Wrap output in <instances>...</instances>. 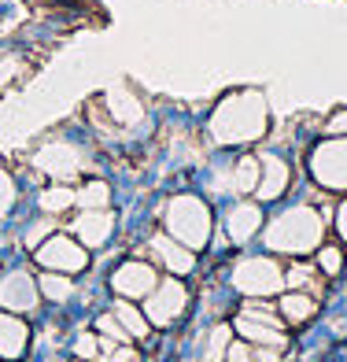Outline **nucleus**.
Segmentation results:
<instances>
[{
    "instance_id": "39448f33",
    "label": "nucleus",
    "mask_w": 347,
    "mask_h": 362,
    "mask_svg": "<svg viewBox=\"0 0 347 362\" xmlns=\"http://www.w3.org/2000/svg\"><path fill=\"white\" fill-rule=\"evenodd\" d=\"M229 281H233V288L240 296L259 300V296H277L285 288V270H281L277 259H270V255H247L233 267Z\"/></svg>"
},
{
    "instance_id": "f8f14e48",
    "label": "nucleus",
    "mask_w": 347,
    "mask_h": 362,
    "mask_svg": "<svg viewBox=\"0 0 347 362\" xmlns=\"http://www.w3.org/2000/svg\"><path fill=\"white\" fill-rule=\"evenodd\" d=\"M148 252H152V259H155L167 274H174V277H185V274H192V270H196V252H192V248H185L181 240H174V237L167 233V229L148 240Z\"/></svg>"
},
{
    "instance_id": "c85d7f7f",
    "label": "nucleus",
    "mask_w": 347,
    "mask_h": 362,
    "mask_svg": "<svg viewBox=\"0 0 347 362\" xmlns=\"http://www.w3.org/2000/svg\"><path fill=\"white\" fill-rule=\"evenodd\" d=\"M74 358H100V337L96 333H78L74 340Z\"/></svg>"
},
{
    "instance_id": "0eeeda50",
    "label": "nucleus",
    "mask_w": 347,
    "mask_h": 362,
    "mask_svg": "<svg viewBox=\"0 0 347 362\" xmlns=\"http://www.w3.org/2000/svg\"><path fill=\"white\" fill-rule=\"evenodd\" d=\"M34 259L37 267L52 270V274H81L89 270V248L81 244L74 233H52L48 240H41L34 248Z\"/></svg>"
},
{
    "instance_id": "7ed1b4c3",
    "label": "nucleus",
    "mask_w": 347,
    "mask_h": 362,
    "mask_svg": "<svg viewBox=\"0 0 347 362\" xmlns=\"http://www.w3.org/2000/svg\"><path fill=\"white\" fill-rule=\"evenodd\" d=\"M163 229H167L174 240L185 244V248L200 252V248H207L211 229H214L211 207L200 200V196L181 192V196H174V200L167 204V211H163Z\"/></svg>"
},
{
    "instance_id": "ddd939ff",
    "label": "nucleus",
    "mask_w": 347,
    "mask_h": 362,
    "mask_svg": "<svg viewBox=\"0 0 347 362\" xmlns=\"http://www.w3.org/2000/svg\"><path fill=\"white\" fill-rule=\"evenodd\" d=\"M71 233L86 244L89 252L104 248V244L114 237V215L104 207V211H81V215L71 222Z\"/></svg>"
},
{
    "instance_id": "412c9836",
    "label": "nucleus",
    "mask_w": 347,
    "mask_h": 362,
    "mask_svg": "<svg viewBox=\"0 0 347 362\" xmlns=\"http://www.w3.org/2000/svg\"><path fill=\"white\" fill-rule=\"evenodd\" d=\"M285 285H288V288H300V292L310 288V296H322L325 274H322L318 267H307V262H292V267L285 270Z\"/></svg>"
},
{
    "instance_id": "bb28decb",
    "label": "nucleus",
    "mask_w": 347,
    "mask_h": 362,
    "mask_svg": "<svg viewBox=\"0 0 347 362\" xmlns=\"http://www.w3.org/2000/svg\"><path fill=\"white\" fill-rule=\"evenodd\" d=\"M314 267H318L325 277H340V270H343V248H340V244H322V248L314 252Z\"/></svg>"
},
{
    "instance_id": "9d476101",
    "label": "nucleus",
    "mask_w": 347,
    "mask_h": 362,
    "mask_svg": "<svg viewBox=\"0 0 347 362\" xmlns=\"http://www.w3.org/2000/svg\"><path fill=\"white\" fill-rule=\"evenodd\" d=\"M41 303V288L30 270H11L0 277V310L11 315H34Z\"/></svg>"
},
{
    "instance_id": "393cba45",
    "label": "nucleus",
    "mask_w": 347,
    "mask_h": 362,
    "mask_svg": "<svg viewBox=\"0 0 347 362\" xmlns=\"http://www.w3.org/2000/svg\"><path fill=\"white\" fill-rule=\"evenodd\" d=\"M26 56L15 52L11 45H0V86H11V81H19L26 74Z\"/></svg>"
},
{
    "instance_id": "5701e85b",
    "label": "nucleus",
    "mask_w": 347,
    "mask_h": 362,
    "mask_svg": "<svg viewBox=\"0 0 347 362\" xmlns=\"http://www.w3.org/2000/svg\"><path fill=\"white\" fill-rule=\"evenodd\" d=\"M74 196H78L81 211H104L111 204V185L100 177H89V181H81V189H74Z\"/></svg>"
},
{
    "instance_id": "9b49d317",
    "label": "nucleus",
    "mask_w": 347,
    "mask_h": 362,
    "mask_svg": "<svg viewBox=\"0 0 347 362\" xmlns=\"http://www.w3.org/2000/svg\"><path fill=\"white\" fill-rule=\"evenodd\" d=\"M259 163H262V174H259V185H255L252 196L259 204H274V200H281V196L288 192L295 170H292V163L285 156H277V152H262Z\"/></svg>"
},
{
    "instance_id": "1a4fd4ad",
    "label": "nucleus",
    "mask_w": 347,
    "mask_h": 362,
    "mask_svg": "<svg viewBox=\"0 0 347 362\" xmlns=\"http://www.w3.org/2000/svg\"><path fill=\"white\" fill-rule=\"evenodd\" d=\"M155 285H159V274L148 259H126L111 274V292L119 300H144V296H152Z\"/></svg>"
},
{
    "instance_id": "7c9ffc66",
    "label": "nucleus",
    "mask_w": 347,
    "mask_h": 362,
    "mask_svg": "<svg viewBox=\"0 0 347 362\" xmlns=\"http://www.w3.org/2000/svg\"><path fill=\"white\" fill-rule=\"evenodd\" d=\"M11 204H15V181H11V174L4 170V163H0V218L11 211Z\"/></svg>"
},
{
    "instance_id": "2eb2a0df",
    "label": "nucleus",
    "mask_w": 347,
    "mask_h": 362,
    "mask_svg": "<svg viewBox=\"0 0 347 362\" xmlns=\"http://www.w3.org/2000/svg\"><path fill=\"white\" fill-rule=\"evenodd\" d=\"M281 318H255V315H237L233 329L240 333V340L247 344H266V348H285L288 337L281 333Z\"/></svg>"
},
{
    "instance_id": "473e14b6",
    "label": "nucleus",
    "mask_w": 347,
    "mask_h": 362,
    "mask_svg": "<svg viewBox=\"0 0 347 362\" xmlns=\"http://www.w3.org/2000/svg\"><path fill=\"white\" fill-rule=\"evenodd\" d=\"M225 362H255L252 358V344H247V340H233V344H229V351H225Z\"/></svg>"
},
{
    "instance_id": "4be33fe9",
    "label": "nucleus",
    "mask_w": 347,
    "mask_h": 362,
    "mask_svg": "<svg viewBox=\"0 0 347 362\" xmlns=\"http://www.w3.org/2000/svg\"><path fill=\"white\" fill-rule=\"evenodd\" d=\"M37 204H41L45 215H52V218H56V215H63V211H71V207L78 204V196H74V189H71V185H63V181H56V185L41 189Z\"/></svg>"
},
{
    "instance_id": "dca6fc26",
    "label": "nucleus",
    "mask_w": 347,
    "mask_h": 362,
    "mask_svg": "<svg viewBox=\"0 0 347 362\" xmlns=\"http://www.w3.org/2000/svg\"><path fill=\"white\" fill-rule=\"evenodd\" d=\"M30 348V325L23 315H11V310H0V358L19 362Z\"/></svg>"
},
{
    "instance_id": "4468645a",
    "label": "nucleus",
    "mask_w": 347,
    "mask_h": 362,
    "mask_svg": "<svg viewBox=\"0 0 347 362\" xmlns=\"http://www.w3.org/2000/svg\"><path fill=\"white\" fill-rule=\"evenodd\" d=\"M262 229V204L259 200H240L225 211V237L229 244H247Z\"/></svg>"
},
{
    "instance_id": "f3484780",
    "label": "nucleus",
    "mask_w": 347,
    "mask_h": 362,
    "mask_svg": "<svg viewBox=\"0 0 347 362\" xmlns=\"http://www.w3.org/2000/svg\"><path fill=\"white\" fill-rule=\"evenodd\" d=\"M104 104H107V115H111V122H114V126L134 129V126L144 122V100H141L137 93H129L126 86L111 89V93L104 96Z\"/></svg>"
},
{
    "instance_id": "a211bd4d",
    "label": "nucleus",
    "mask_w": 347,
    "mask_h": 362,
    "mask_svg": "<svg viewBox=\"0 0 347 362\" xmlns=\"http://www.w3.org/2000/svg\"><path fill=\"white\" fill-rule=\"evenodd\" d=\"M277 315H281V322H285V325H307L314 315H318V296L300 292V288H288L277 300Z\"/></svg>"
},
{
    "instance_id": "a878e982",
    "label": "nucleus",
    "mask_w": 347,
    "mask_h": 362,
    "mask_svg": "<svg viewBox=\"0 0 347 362\" xmlns=\"http://www.w3.org/2000/svg\"><path fill=\"white\" fill-rule=\"evenodd\" d=\"M233 344V325H214L207 333V348H204V362H225V351Z\"/></svg>"
},
{
    "instance_id": "c9c22d12",
    "label": "nucleus",
    "mask_w": 347,
    "mask_h": 362,
    "mask_svg": "<svg viewBox=\"0 0 347 362\" xmlns=\"http://www.w3.org/2000/svg\"><path fill=\"white\" fill-rule=\"evenodd\" d=\"M74 362H86V358H74Z\"/></svg>"
},
{
    "instance_id": "f704fd0d",
    "label": "nucleus",
    "mask_w": 347,
    "mask_h": 362,
    "mask_svg": "<svg viewBox=\"0 0 347 362\" xmlns=\"http://www.w3.org/2000/svg\"><path fill=\"white\" fill-rule=\"evenodd\" d=\"M336 237L343 240V248H347V200L336 207Z\"/></svg>"
},
{
    "instance_id": "cd10ccee",
    "label": "nucleus",
    "mask_w": 347,
    "mask_h": 362,
    "mask_svg": "<svg viewBox=\"0 0 347 362\" xmlns=\"http://www.w3.org/2000/svg\"><path fill=\"white\" fill-rule=\"evenodd\" d=\"M96 329H100V337H107L114 344H126L129 340V333L122 329V322L114 318V315H100V318H96Z\"/></svg>"
},
{
    "instance_id": "f03ea898",
    "label": "nucleus",
    "mask_w": 347,
    "mask_h": 362,
    "mask_svg": "<svg viewBox=\"0 0 347 362\" xmlns=\"http://www.w3.org/2000/svg\"><path fill=\"white\" fill-rule=\"evenodd\" d=\"M262 244H266L274 255L303 259V255L318 252L325 244V215L310 204L285 207L281 215L270 218L266 229H262Z\"/></svg>"
},
{
    "instance_id": "72a5a7b5",
    "label": "nucleus",
    "mask_w": 347,
    "mask_h": 362,
    "mask_svg": "<svg viewBox=\"0 0 347 362\" xmlns=\"http://www.w3.org/2000/svg\"><path fill=\"white\" fill-rule=\"evenodd\" d=\"M281 351H285V348H266V344H252V358H255V362H281Z\"/></svg>"
},
{
    "instance_id": "c756f323",
    "label": "nucleus",
    "mask_w": 347,
    "mask_h": 362,
    "mask_svg": "<svg viewBox=\"0 0 347 362\" xmlns=\"http://www.w3.org/2000/svg\"><path fill=\"white\" fill-rule=\"evenodd\" d=\"M52 233H56V218H52V215H45V218H41L34 229H26V248L34 252L37 244H41V240H48Z\"/></svg>"
},
{
    "instance_id": "2f4dec72",
    "label": "nucleus",
    "mask_w": 347,
    "mask_h": 362,
    "mask_svg": "<svg viewBox=\"0 0 347 362\" xmlns=\"http://www.w3.org/2000/svg\"><path fill=\"white\" fill-rule=\"evenodd\" d=\"M322 129H325L329 137H347V107H340V111H333V115H329Z\"/></svg>"
},
{
    "instance_id": "b1692460",
    "label": "nucleus",
    "mask_w": 347,
    "mask_h": 362,
    "mask_svg": "<svg viewBox=\"0 0 347 362\" xmlns=\"http://www.w3.org/2000/svg\"><path fill=\"white\" fill-rule=\"evenodd\" d=\"M37 288L45 300H52V303H67L71 296H74V281H71V274H52V270H45L37 277Z\"/></svg>"
},
{
    "instance_id": "aec40b11",
    "label": "nucleus",
    "mask_w": 347,
    "mask_h": 362,
    "mask_svg": "<svg viewBox=\"0 0 347 362\" xmlns=\"http://www.w3.org/2000/svg\"><path fill=\"white\" fill-rule=\"evenodd\" d=\"M259 174H262L259 156H240L237 167H229V185H233V192H240V196H252L255 185H259Z\"/></svg>"
},
{
    "instance_id": "20e7f679",
    "label": "nucleus",
    "mask_w": 347,
    "mask_h": 362,
    "mask_svg": "<svg viewBox=\"0 0 347 362\" xmlns=\"http://www.w3.org/2000/svg\"><path fill=\"white\" fill-rule=\"evenodd\" d=\"M307 167L314 185L325 192H347V137H325L310 148Z\"/></svg>"
},
{
    "instance_id": "6ab92c4d",
    "label": "nucleus",
    "mask_w": 347,
    "mask_h": 362,
    "mask_svg": "<svg viewBox=\"0 0 347 362\" xmlns=\"http://www.w3.org/2000/svg\"><path fill=\"white\" fill-rule=\"evenodd\" d=\"M111 315L122 322L129 340H148V337H152V322H148V315H144L141 307H134V300H114Z\"/></svg>"
},
{
    "instance_id": "423d86ee",
    "label": "nucleus",
    "mask_w": 347,
    "mask_h": 362,
    "mask_svg": "<svg viewBox=\"0 0 347 362\" xmlns=\"http://www.w3.org/2000/svg\"><path fill=\"white\" fill-rule=\"evenodd\" d=\"M34 167H37L45 177L71 185V181H78L81 174H86L89 159L81 156V148H78V144L63 141V137H52V141H45L37 152H34Z\"/></svg>"
},
{
    "instance_id": "f257e3e1",
    "label": "nucleus",
    "mask_w": 347,
    "mask_h": 362,
    "mask_svg": "<svg viewBox=\"0 0 347 362\" xmlns=\"http://www.w3.org/2000/svg\"><path fill=\"white\" fill-rule=\"evenodd\" d=\"M207 134L218 148H244L270 134V107L259 89L225 93L207 119Z\"/></svg>"
},
{
    "instance_id": "6e6552de",
    "label": "nucleus",
    "mask_w": 347,
    "mask_h": 362,
    "mask_svg": "<svg viewBox=\"0 0 347 362\" xmlns=\"http://www.w3.org/2000/svg\"><path fill=\"white\" fill-rule=\"evenodd\" d=\"M144 307V315H148V322H152V329L159 325V329H167V325H174L181 315H185V307H189V288L181 285V277H159V285L152 288V296H144L141 300Z\"/></svg>"
}]
</instances>
